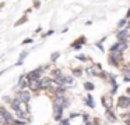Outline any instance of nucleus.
I'll return each mask as SVG.
<instances>
[{
	"label": "nucleus",
	"mask_w": 130,
	"mask_h": 125,
	"mask_svg": "<svg viewBox=\"0 0 130 125\" xmlns=\"http://www.w3.org/2000/svg\"><path fill=\"white\" fill-rule=\"evenodd\" d=\"M87 72H88V75H96L95 74V69L91 68V67H90V68H87Z\"/></svg>",
	"instance_id": "22"
},
{
	"label": "nucleus",
	"mask_w": 130,
	"mask_h": 125,
	"mask_svg": "<svg viewBox=\"0 0 130 125\" xmlns=\"http://www.w3.org/2000/svg\"><path fill=\"white\" fill-rule=\"evenodd\" d=\"M27 21H28V18H27V15H24V17H23V18H21V19H18V21H17V22H15V24H14V25H15V27H20V25H23V24H25V22H27Z\"/></svg>",
	"instance_id": "16"
},
{
	"label": "nucleus",
	"mask_w": 130,
	"mask_h": 125,
	"mask_svg": "<svg viewBox=\"0 0 130 125\" xmlns=\"http://www.w3.org/2000/svg\"><path fill=\"white\" fill-rule=\"evenodd\" d=\"M126 93H127V94H129V96H130V86H129V88H127V90H126Z\"/></svg>",
	"instance_id": "29"
},
{
	"label": "nucleus",
	"mask_w": 130,
	"mask_h": 125,
	"mask_svg": "<svg viewBox=\"0 0 130 125\" xmlns=\"http://www.w3.org/2000/svg\"><path fill=\"white\" fill-rule=\"evenodd\" d=\"M3 102H9V103H11V100H10V97L4 96V97H3Z\"/></svg>",
	"instance_id": "26"
},
{
	"label": "nucleus",
	"mask_w": 130,
	"mask_h": 125,
	"mask_svg": "<svg viewBox=\"0 0 130 125\" xmlns=\"http://www.w3.org/2000/svg\"><path fill=\"white\" fill-rule=\"evenodd\" d=\"M4 122H6V124H9V125H15L17 119H15L10 113H6V114H4Z\"/></svg>",
	"instance_id": "9"
},
{
	"label": "nucleus",
	"mask_w": 130,
	"mask_h": 125,
	"mask_svg": "<svg viewBox=\"0 0 130 125\" xmlns=\"http://www.w3.org/2000/svg\"><path fill=\"white\" fill-rule=\"evenodd\" d=\"M34 6H35V7H39V6H41L39 0H34Z\"/></svg>",
	"instance_id": "25"
},
{
	"label": "nucleus",
	"mask_w": 130,
	"mask_h": 125,
	"mask_svg": "<svg viewBox=\"0 0 130 125\" xmlns=\"http://www.w3.org/2000/svg\"><path fill=\"white\" fill-rule=\"evenodd\" d=\"M18 99H20L23 103H25V104H28V102L31 100V94H29L27 90H21L20 93H18Z\"/></svg>",
	"instance_id": "7"
},
{
	"label": "nucleus",
	"mask_w": 130,
	"mask_h": 125,
	"mask_svg": "<svg viewBox=\"0 0 130 125\" xmlns=\"http://www.w3.org/2000/svg\"><path fill=\"white\" fill-rule=\"evenodd\" d=\"M84 43H85V36H80V38L77 39V40L74 42L73 44H71V46H73L76 50H80V49H81V46H83Z\"/></svg>",
	"instance_id": "8"
},
{
	"label": "nucleus",
	"mask_w": 130,
	"mask_h": 125,
	"mask_svg": "<svg viewBox=\"0 0 130 125\" xmlns=\"http://www.w3.org/2000/svg\"><path fill=\"white\" fill-rule=\"evenodd\" d=\"M126 22H127V19H126V18H123V19H120V21H119V22H118V27H119V28H122V27H123V25H124V24H126Z\"/></svg>",
	"instance_id": "21"
},
{
	"label": "nucleus",
	"mask_w": 130,
	"mask_h": 125,
	"mask_svg": "<svg viewBox=\"0 0 130 125\" xmlns=\"http://www.w3.org/2000/svg\"><path fill=\"white\" fill-rule=\"evenodd\" d=\"M122 118L124 119V122H126V121H129V119H130V114H129V113H124V114H122Z\"/></svg>",
	"instance_id": "20"
},
{
	"label": "nucleus",
	"mask_w": 130,
	"mask_h": 125,
	"mask_svg": "<svg viewBox=\"0 0 130 125\" xmlns=\"http://www.w3.org/2000/svg\"><path fill=\"white\" fill-rule=\"evenodd\" d=\"M105 117L108 118V121H109V122H116V119H118V118H116V115L112 113V110H106V111H105Z\"/></svg>",
	"instance_id": "11"
},
{
	"label": "nucleus",
	"mask_w": 130,
	"mask_h": 125,
	"mask_svg": "<svg viewBox=\"0 0 130 125\" xmlns=\"http://www.w3.org/2000/svg\"><path fill=\"white\" fill-rule=\"evenodd\" d=\"M27 56H28V52H23V53H21V54H20V58H18V61L15 63V65H21V64H23V61H24V58H25Z\"/></svg>",
	"instance_id": "14"
},
{
	"label": "nucleus",
	"mask_w": 130,
	"mask_h": 125,
	"mask_svg": "<svg viewBox=\"0 0 130 125\" xmlns=\"http://www.w3.org/2000/svg\"><path fill=\"white\" fill-rule=\"evenodd\" d=\"M52 74H53V77H55V81L63 77V72L60 71V69H53V71H52Z\"/></svg>",
	"instance_id": "15"
},
{
	"label": "nucleus",
	"mask_w": 130,
	"mask_h": 125,
	"mask_svg": "<svg viewBox=\"0 0 130 125\" xmlns=\"http://www.w3.org/2000/svg\"><path fill=\"white\" fill-rule=\"evenodd\" d=\"M43 69H45V68L42 67V68H38V69L31 71L29 74H27V79H28V81H39L41 79V74H42Z\"/></svg>",
	"instance_id": "1"
},
{
	"label": "nucleus",
	"mask_w": 130,
	"mask_h": 125,
	"mask_svg": "<svg viewBox=\"0 0 130 125\" xmlns=\"http://www.w3.org/2000/svg\"><path fill=\"white\" fill-rule=\"evenodd\" d=\"M51 83H52V79H49V78H41V79H39V86H41V89L49 88V86H51Z\"/></svg>",
	"instance_id": "10"
},
{
	"label": "nucleus",
	"mask_w": 130,
	"mask_h": 125,
	"mask_svg": "<svg viewBox=\"0 0 130 125\" xmlns=\"http://www.w3.org/2000/svg\"><path fill=\"white\" fill-rule=\"evenodd\" d=\"M130 18V8H129V11H127V14H126V19H129Z\"/></svg>",
	"instance_id": "28"
},
{
	"label": "nucleus",
	"mask_w": 130,
	"mask_h": 125,
	"mask_svg": "<svg viewBox=\"0 0 130 125\" xmlns=\"http://www.w3.org/2000/svg\"><path fill=\"white\" fill-rule=\"evenodd\" d=\"M32 42H34V40H32V39H29V38H28V39H25V40L23 42V44H29V43H32Z\"/></svg>",
	"instance_id": "24"
},
{
	"label": "nucleus",
	"mask_w": 130,
	"mask_h": 125,
	"mask_svg": "<svg viewBox=\"0 0 130 125\" xmlns=\"http://www.w3.org/2000/svg\"><path fill=\"white\" fill-rule=\"evenodd\" d=\"M129 68H130V64H129Z\"/></svg>",
	"instance_id": "31"
},
{
	"label": "nucleus",
	"mask_w": 130,
	"mask_h": 125,
	"mask_svg": "<svg viewBox=\"0 0 130 125\" xmlns=\"http://www.w3.org/2000/svg\"><path fill=\"white\" fill-rule=\"evenodd\" d=\"M59 56H60V53H59V52H56V53H53V54H52V56H51V60H52V61H56V58H57V57H59Z\"/></svg>",
	"instance_id": "19"
},
{
	"label": "nucleus",
	"mask_w": 130,
	"mask_h": 125,
	"mask_svg": "<svg viewBox=\"0 0 130 125\" xmlns=\"http://www.w3.org/2000/svg\"><path fill=\"white\" fill-rule=\"evenodd\" d=\"M102 104H104V107L106 108V110H112L113 107V100H112V96L110 94H105V96H102Z\"/></svg>",
	"instance_id": "3"
},
{
	"label": "nucleus",
	"mask_w": 130,
	"mask_h": 125,
	"mask_svg": "<svg viewBox=\"0 0 130 125\" xmlns=\"http://www.w3.org/2000/svg\"><path fill=\"white\" fill-rule=\"evenodd\" d=\"M126 49H127V43H126V42H118V43H115L112 47H110V52H112V53H115V52L122 53V52H124Z\"/></svg>",
	"instance_id": "4"
},
{
	"label": "nucleus",
	"mask_w": 130,
	"mask_h": 125,
	"mask_svg": "<svg viewBox=\"0 0 130 125\" xmlns=\"http://www.w3.org/2000/svg\"><path fill=\"white\" fill-rule=\"evenodd\" d=\"M126 125H130V119H129V121H126Z\"/></svg>",
	"instance_id": "30"
},
{
	"label": "nucleus",
	"mask_w": 130,
	"mask_h": 125,
	"mask_svg": "<svg viewBox=\"0 0 130 125\" xmlns=\"http://www.w3.org/2000/svg\"><path fill=\"white\" fill-rule=\"evenodd\" d=\"M127 36H129V29L124 28V29L119 31L116 33V38H118V42H126L127 40Z\"/></svg>",
	"instance_id": "6"
},
{
	"label": "nucleus",
	"mask_w": 130,
	"mask_h": 125,
	"mask_svg": "<svg viewBox=\"0 0 130 125\" xmlns=\"http://www.w3.org/2000/svg\"><path fill=\"white\" fill-rule=\"evenodd\" d=\"M120 60H122V53H119V52L110 53V56H109V64H110V65L118 67Z\"/></svg>",
	"instance_id": "2"
},
{
	"label": "nucleus",
	"mask_w": 130,
	"mask_h": 125,
	"mask_svg": "<svg viewBox=\"0 0 130 125\" xmlns=\"http://www.w3.org/2000/svg\"><path fill=\"white\" fill-rule=\"evenodd\" d=\"M118 107L129 108L130 107V96H120L118 100Z\"/></svg>",
	"instance_id": "5"
},
{
	"label": "nucleus",
	"mask_w": 130,
	"mask_h": 125,
	"mask_svg": "<svg viewBox=\"0 0 130 125\" xmlns=\"http://www.w3.org/2000/svg\"><path fill=\"white\" fill-rule=\"evenodd\" d=\"M77 58H78V60H81V61L87 60V57H85V56H83V54H77Z\"/></svg>",
	"instance_id": "23"
},
{
	"label": "nucleus",
	"mask_w": 130,
	"mask_h": 125,
	"mask_svg": "<svg viewBox=\"0 0 130 125\" xmlns=\"http://www.w3.org/2000/svg\"><path fill=\"white\" fill-rule=\"evenodd\" d=\"M85 103H87V106H88V107H91V108L95 107V102H94V99H92V96H91V94H87Z\"/></svg>",
	"instance_id": "13"
},
{
	"label": "nucleus",
	"mask_w": 130,
	"mask_h": 125,
	"mask_svg": "<svg viewBox=\"0 0 130 125\" xmlns=\"http://www.w3.org/2000/svg\"><path fill=\"white\" fill-rule=\"evenodd\" d=\"M123 79H124V82H129V81H130V77H129V75H124Z\"/></svg>",
	"instance_id": "27"
},
{
	"label": "nucleus",
	"mask_w": 130,
	"mask_h": 125,
	"mask_svg": "<svg viewBox=\"0 0 130 125\" xmlns=\"http://www.w3.org/2000/svg\"><path fill=\"white\" fill-rule=\"evenodd\" d=\"M28 88L32 89V90H39V81H28Z\"/></svg>",
	"instance_id": "12"
},
{
	"label": "nucleus",
	"mask_w": 130,
	"mask_h": 125,
	"mask_svg": "<svg viewBox=\"0 0 130 125\" xmlns=\"http://www.w3.org/2000/svg\"><path fill=\"white\" fill-rule=\"evenodd\" d=\"M84 88L87 89V90H94V88H95V86H94L92 82H85L84 83Z\"/></svg>",
	"instance_id": "17"
},
{
	"label": "nucleus",
	"mask_w": 130,
	"mask_h": 125,
	"mask_svg": "<svg viewBox=\"0 0 130 125\" xmlns=\"http://www.w3.org/2000/svg\"><path fill=\"white\" fill-rule=\"evenodd\" d=\"M81 72H83V69H81V68H76V69L73 71V74L76 75V77H81Z\"/></svg>",
	"instance_id": "18"
}]
</instances>
